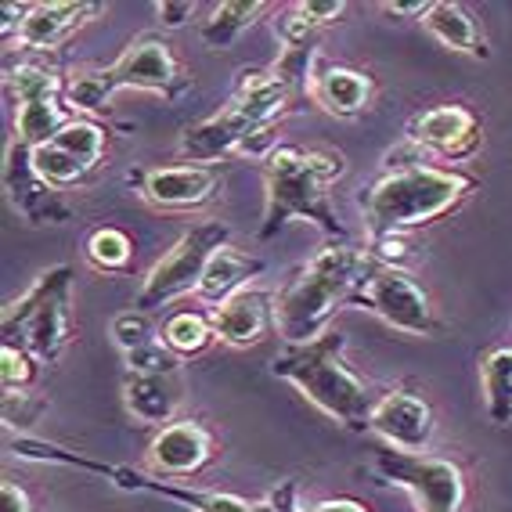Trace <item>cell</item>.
<instances>
[{
  "mask_svg": "<svg viewBox=\"0 0 512 512\" xmlns=\"http://www.w3.org/2000/svg\"><path fill=\"white\" fill-rule=\"evenodd\" d=\"M318 62V44L278 51L271 65H246L235 80L228 105L188 127L177 141L181 163L217 166L228 156H260L271 152V130L285 116L307 105V80Z\"/></svg>",
  "mask_w": 512,
  "mask_h": 512,
  "instance_id": "6da1fadb",
  "label": "cell"
},
{
  "mask_svg": "<svg viewBox=\"0 0 512 512\" xmlns=\"http://www.w3.org/2000/svg\"><path fill=\"white\" fill-rule=\"evenodd\" d=\"M473 192V174L455 166H437L419 148H412L408 159H401V152L386 156L383 174L361 188L357 206L365 217L368 242H379V238H408V231L415 228H430L440 217L455 213Z\"/></svg>",
  "mask_w": 512,
  "mask_h": 512,
  "instance_id": "7a4b0ae2",
  "label": "cell"
},
{
  "mask_svg": "<svg viewBox=\"0 0 512 512\" xmlns=\"http://www.w3.org/2000/svg\"><path fill=\"white\" fill-rule=\"evenodd\" d=\"M264 170V220L256 238L271 242L289 220H311L332 242H347V228L332 210V188L347 174V156L339 148L275 145L260 159Z\"/></svg>",
  "mask_w": 512,
  "mask_h": 512,
  "instance_id": "3957f363",
  "label": "cell"
},
{
  "mask_svg": "<svg viewBox=\"0 0 512 512\" xmlns=\"http://www.w3.org/2000/svg\"><path fill=\"white\" fill-rule=\"evenodd\" d=\"M372 253L350 242H329L325 249L300 264L275 293V332L285 347L311 343L329 332L339 307H350V296L365 282Z\"/></svg>",
  "mask_w": 512,
  "mask_h": 512,
  "instance_id": "277c9868",
  "label": "cell"
},
{
  "mask_svg": "<svg viewBox=\"0 0 512 512\" xmlns=\"http://www.w3.org/2000/svg\"><path fill=\"white\" fill-rule=\"evenodd\" d=\"M192 87V73L184 69L170 40L159 33H141L127 51L105 69H73L65 76V105L73 116H105L119 91H145L163 101H177Z\"/></svg>",
  "mask_w": 512,
  "mask_h": 512,
  "instance_id": "5b68a950",
  "label": "cell"
},
{
  "mask_svg": "<svg viewBox=\"0 0 512 512\" xmlns=\"http://www.w3.org/2000/svg\"><path fill=\"white\" fill-rule=\"evenodd\" d=\"M343 350H347V336L329 329L311 343L285 347L275 357L271 372L285 383H293L303 394V401H311L321 415H329L332 422L354 433H365L368 415L375 408V394L372 386L347 365Z\"/></svg>",
  "mask_w": 512,
  "mask_h": 512,
  "instance_id": "8992f818",
  "label": "cell"
},
{
  "mask_svg": "<svg viewBox=\"0 0 512 512\" xmlns=\"http://www.w3.org/2000/svg\"><path fill=\"white\" fill-rule=\"evenodd\" d=\"M69 293H73V267H47L44 275L29 285L19 300H11L4 307V314H0L4 343L37 357L40 368L58 365L76 339Z\"/></svg>",
  "mask_w": 512,
  "mask_h": 512,
  "instance_id": "52a82bcc",
  "label": "cell"
},
{
  "mask_svg": "<svg viewBox=\"0 0 512 512\" xmlns=\"http://www.w3.org/2000/svg\"><path fill=\"white\" fill-rule=\"evenodd\" d=\"M4 87L11 98V141L40 148L73 119L65 105V76L55 65L26 58L4 69Z\"/></svg>",
  "mask_w": 512,
  "mask_h": 512,
  "instance_id": "ba28073f",
  "label": "cell"
},
{
  "mask_svg": "<svg viewBox=\"0 0 512 512\" xmlns=\"http://www.w3.org/2000/svg\"><path fill=\"white\" fill-rule=\"evenodd\" d=\"M350 307L375 314L383 325H390L394 332H404V336L437 339L448 329L444 318L437 314V307H433L430 293L404 267L383 264L375 256L368 264L365 282L357 285V293L350 296Z\"/></svg>",
  "mask_w": 512,
  "mask_h": 512,
  "instance_id": "9c48e42d",
  "label": "cell"
},
{
  "mask_svg": "<svg viewBox=\"0 0 512 512\" xmlns=\"http://www.w3.org/2000/svg\"><path fill=\"white\" fill-rule=\"evenodd\" d=\"M220 246H228V224H220V220L192 224L145 275L138 296H134V311L152 314L159 307L177 303L181 296L199 293L202 275Z\"/></svg>",
  "mask_w": 512,
  "mask_h": 512,
  "instance_id": "30bf717a",
  "label": "cell"
},
{
  "mask_svg": "<svg viewBox=\"0 0 512 512\" xmlns=\"http://www.w3.org/2000/svg\"><path fill=\"white\" fill-rule=\"evenodd\" d=\"M372 469L386 484L412 491L419 512H466L469 484L462 466L437 455H401V451H375Z\"/></svg>",
  "mask_w": 512,
  "mask_h": 512,
  "instance_id": "8fae6325",
  "label": "cell"
},
{
  "mask_svg": "<svg viewBox=\"0 0 512 512\" xmlns=\"http://www.w3.org/2000/svg\"><path fill=\"white\" fill-rule=\"evenodd\" d=\"M105 152H109V127H101L98 119L73 116L55 138L33 148V166L51 188L65 192L91 181L105 163Z\"/></svg>",
  "mask_w": 512,
  "mask_h": 512,
  "instance_id": "7c38bea8",
  "label": "cell"
},
{
  "mask_svg": "<svg viewBox=\"0 0 512 512\" xmlns=\"http://www.w3.org/2000/svg\"><path fill=\"white\" fill-rule=\"evenodd\" d=\"M130 184L152 210L163 213H192L206 210L224 192V174L217 166L174 163V166H138L130 170Z\"/></svg>",
  "mask_w": 512,
  "mask_h": 512,
  "instance_id": "4fadbf2b",
  "label": "cell"
},
{
  "mask_svg": "<svg viewBox=\"0 0 512 512\" xmlns=\"http://www.w3.org/2000/svg\"><path fill=\"white\" fill-rule=\"evenodd\" d=\"M408 145L422 156L444 159V163H466L484 145V123L462 101H444L433 109H422L408 119Z\"/></svg>",
  "mask_w": 512,
  "mask_h": 512,
  "instance_id": "5bb4252c",
  "label": "cell"
},
{
  "mask_svg": "<svg viewBox=\"0 0 512 512\" xmlns=\"http://www.w3.org/2000/svg\"><path fill=\"white\" fill-rule=\"evenodd\" d=\"M368 433H375L390 451L426 455L433 433H437V415H433V404L422 394L386 390V394L375 397V408L368 415Z\"/></svg>",
  "mask_w": 512,
  "mask_h": 512,
  "instance_id": "9a60e30c",
  "label": "cell"
},
{
  "mask_svg": "<svg viewBox=\"0 0 512 512\" xmlns=\"http://www.w3.org/2000/svg\"><path fill=\"white\" fill-rule=\"evenodd\" d=\"M4 192H8L11 210L37 228L40 224H69L76 217L65 195L37 174L33 148L15 145V141H8V152H4Z\"/></svg>",
  "mask_w": 512,
  "mask_h": 512,
  "instance_id": "2e32d148",
  "label": "cell"
},
{
  "mask_svg": "<svg viewBox=\"0 0 512 512\" xmlns=\"http://www.w3.org/2000/svg\"><path fill=\"white\" fill-rule=\"evenodd\" d=\"M213 458H217V440H213L210 426L192 415H181L170 426L156 430L145 451L152 476H163V480H192Z\"/></svg>",
  "mask_w": 512,
  "mask_h": 512,
  "instance_id": "e0dca14e",
  "label": "cell"
},
{
  "mask_svg": "<svg viewBox=\"0 0 512 512\" xmlns=\"http://www.w3.org/2000/svg\"><path fill=\"white\" fill-rule=\"evenodd\" d=\"M105 4L98 0H47V4H26L19 26L4 44H19L26 51H55L65 40L80 33L87 22L101 19Z\"/></svg>",
  "mask_w": 512,
  "mask_h": 512,
  "instance_id": "ac0fdd59",
  "label": "cell"
},
{
  "mask_svg": "<svg viewBox=\"0 0 512 512\" xmlns=\"http://www.w3.org/2000/svg\"><path fill=\"white\" fill-rule=\"evenodd\" d=\"M379 83L368 69H357L347 62H325L318 55L307 80V98L311 105H318L321 112H329L336 119H357L372 109Z\"/></svg>",
  "mask_w": 512,
  "mask_h": 512,
  "instance_id": "d6986e66",
  "label": "cell"
},
{
  "mask_svg": "<svg viewBox=\"0 0 512 512\" xmlns=\"http://www.w3.org/2000/svg\"><path fill=\"white\" fill-rule=\"evenodd\" d=\"M112 343L127 357V372L138 375H177L181 357L163 343V332L145 311H119L112 318Z\"/></svg>",
  "mask_w": 512,
  "mask_h": 512,
  "instance_id": "ffe728a7",
  "label": "cell"
},
{
  "mask_svg": "<svg viewBox=\"0 0 512 512\" xmlns=\"http://www.w3.org/2000/svg\"><path fill=\"white\" fill-rule=\"evenodd\" d=\"M210 321L220 343L238 350L256 347L267 339V332H275V293L242 289L220 307H210Z\"/></svg>",
  "mask_w": 512,
  "mask_h": 512,
  "instance_id": "44dd1931",
  "label": "cell"
},
{
  "mask_svg": "<svg viewBox=\"0 0 512 512\" xmlns=\"http://www.w3.org/2000/svg\"><path fill=\"white\" fill-rule=\"evenodd\" d=\"M112 484L123 487V491L159 494V498H170V502H177V505H188L192 512H275L271 498H264V502H249V498H238V494L199 491V487L170 484V480H163V476L141 473V469L112 466Z\"/></svg>",
  "mask_w": 512,
  "mask_h": 512,
  "instance_id": "7402d4cb",
  "label": "cell"
},
{
  "mask_svg": "<svg viewBox=\"0 0 512 512\" xmlns=\"http://www.w3.org/2000/svg\"><path fill=\"white\" fill-rule=\"evenodd\" d=\"M181 401H184V390H181V379L177 375H138V372H127L123 379V404H127V412L134 422L141 426H170L174 419H181Z\"/></svg>",
  "mask_w": 512,
  "mask_h": 512,
  "instance_id": "603a6c76",
  "label": "cell"
},
{
  "mask_svg": "<svg viewBox=\"0 0 512 512\" xmlns=\"http://www.w3.org/2000/svg\"><path fill=\"white\" fill-rule=\"evenodd\" d=\"M422 26L430 29L444 47L458 51V55L491 58L484 26H480V19H476L466 4H455V0H433L430 11H426V19H422Z\"/></svg>",
  "mask_w": 512,
  "mask_h": 512,
  "instance_id": "cb8c5ba5",
  "label": "cell"
},
{
  "mask_svg": "<svg viewBox=\"0 0 512 512\" xmlns=\"http://www.w3.org/2000/svg\"><path fill=\"white\" fill-rule=\"evenodd\" d=\"M260 275H264V260H260V256H249L235 246H220L217 253H213V260H210V267H206V275H202V285L195 296H199L202 303L220 307V303L231 300L235 293L249 289V282Z\"/></svg>",
  "mask_w": 512,
  "mask_h": 512,
  "instance_id": "d4e9b609",
  "label": "cell"
},
{
  "mask_svg": "<svg viewBox=\"0 0 512 512\" xmlns=\"http://www.w3.org/2000/svg\"><path fill=\"white\" fill-rule=\"evenodd\" d=\"M347 15V4L343 0H300L293 8L282 11V19L275 22V37L282 51H293V47H311L318 44L321 29L336 26Z\"/></svg>",
  "mask_w": 512,
  "mask_h": 512,
  "instance_id": "484cf974",
  "label": "cell"
},
{
  "mask_svg": "<svg viewBox=\"0 0 512 512\" xmlns=\"http://www.w3.org/2000/svg\"><path fill=\"white\" fill-rule=\"evenodd\" d=\"M267 11H275L267 0H228L210 11V19L199 26V37L206 47H231L253 22H260Z\"/></svg>",
  "mask_w": 512,
  "mask_h": 512,
  "instance_id": "4316f807",
  "label": "cell"
},
{
  "mask_svg": "<svg viewBox=\"0 0 512 512\" xmlns=\"http://www.w3.org/2000/svg\"><path fill=\"white\" fill-rule=\"evenodd\" d=\"M163 343L170 350H174L181 361H188V357H199L206 354V350L217 343V329H213L210 314L202 311H177L170 314V318L163 321Z\"/></svg>",
  "mask_w": 512,
  "mask_h": 512,
  "instance_id": "83f0119b",
  "label": "cell"
},
{
  "mask_svg": "<svg viewBox=\"0 0 512 512\" xmlns=\"http://www.w3.org/2000/svg\"><path fill=\"white\" fill-rule=\"evenodd\" d=\"M83 260L101 275H123L134 264V238L116 224H101L83 242Z\"/></svg>",
  "mask_w": 512,
  "mask_h": 512,
  "instance_id": "f1b7e54d",
  "label": "cell"
},
{
  "mask_svg": "<svg viewBox=\"0 0 512 512\" xmlns=\"http://www.w3.org/2000/svg\"><path fill=\"white\" fill-rule=\"evenodd\" d=\"M480 383H484L487 415L494 426H505L512 419V347L494 350L480 365Z\"/></svg>",
  "mask_w": 512,
  "mask_h": 512,
  "instance_id": "f546056e",
  "label": "cell"
},
{
  "mask_svg": "<svg viewBox=\"0 0 512 512\" xmlns=\"http://www.w3.org/2000/svg\"><path fill=\"white\" fill-rule=\"evenodd\" d=\"M11 448H15L19 458H29V462H58V466H73V469H87V473H98V476H112V466H105V462H91V458L76 455V451L47 444V440L19 437V440H11Z\"/></svg>",
  "mask_w": 512,
  "mask_h": 512,
  "instance_id": "4dcf8cb0",
  "label": "cell"
},
{
  "mask_svg": "<svg viewBox=\"0 0 512 512\" xmlns=\"http://www.w3.org/2000/svg\"><path fill=\"white\" fill-rule=\"evenodd\" d=\"M40 375V361L37 357H29L26 350L19 347H0V383L4 390H33Z\"/></svg>",
  "mask_w": 512,
  "mask_h": 512,
  "instance_id": "1f68e13d",
  "label": "cell"
},
{
  "mask_svg": "<svg viewBox=\"0 0 512 512\" xmlns=\"http://www.w3.org/2000/svg\"><path fill=\"white\" fill-rule=\"evenodd\" d=\"M195 11H199L195 0H163V4H156V15H159V22H163V29L188 26Z\"/></svg>",
  "mask_w": 512,
  "mask_h": 512,
  "instance_id": "d6a6232c",
  "label": "cell"
},
{
  "mask_svg": "<svg viewBox=\"0 0 512 512\" xmlns=\"http://www.w3.org/2000/svg\"><path fill=\"white\" fill-rule=\"evenodd\" d=\"M296 494H300V484H296V480H285V484L275 487V491L267 494V498H271L275 512H303L300 509V498H296Z\"/></svg>",
  "mask_w": 512,
  "mask_h": 512,
  "instance_id": "836d02e7",
  "label": "cell"
},
{
  "mask_svg": "<svg viewBox=\"0 0 512 512\" xmlns=\"http://www.w3.org/2000/svg\"><path fill=\"white\" fill-rule=\"evenodd\" d=\"M0 494H4V512H33L29 509V498L15 480H4L0 484Z\"/></svg>",
  "mask_w": 512,
  "mask_h": 512,
  "instance_id": "e575fe53",
  "label": "cell"
},
{
  "mask_svg": "<svg viewBox=\"0 0 512 512\" xmlns=\"http://www.w3.org/2000/svg\"><path fill=\"white\" fill-rule=\"evenodd\" d=\"M303 512H368V505L354 502V498H325V502H314Z\"/></svg>",
  "mask_w": 512,
  "mask_h": 512,
  "instance_id": "d590c367",
  "label": "cell"
},
{
  "mask_svg": "<svg viewBox=\"0 0 512 512\" xmlns=\"http://www.w3.org/2000/svg\"><path fill=\"white\" fill-rule=\"evenodd\" d=\"M386 15H397V19H426V11H430V4L422 0V4H401V0H394V4H383Z\"/></svg>",
  "mask_w": 512,
  "mask_h": 512,
  "instance_id": "8d00e7d4",
  "label": "cell"
}]
</instances>
